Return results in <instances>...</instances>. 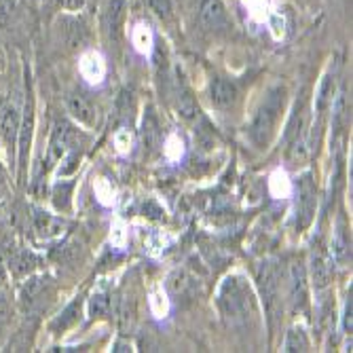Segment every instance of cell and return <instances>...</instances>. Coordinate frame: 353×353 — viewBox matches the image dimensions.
<instances>
[{
  "label": "cell",
  "mask_w": 353,
  "mask_h": 353,
  "mask_svg": "<svg viewBox=\"0 0 353 353\" xmlns=\"http://www.w3.org/2000/svg\"><path fill=\"white\" fill-rule=\"evenodd\" d=\"M216 309L229 328H250L259 319V301L243 273H231L222 279L216 294Z\"/></svg>",
  "instance_id": "6da1fadb"
},
{
  "label": "cell",
  "mask_w": 353,
  "mask_h": 353,
  "mask_svg": "<svg viewBox=\"0 0 353 353\" xmlns=\"http://www.w3.org/2000/svg\"><path fill=\"white\" fill-rule=\"evenodd\" d=\"M288 108V89L285 85H273L265 91L263 100L256 106L250 123L245 125V136L250 144L259 150H267L277 136L281 119Z\"/></svg>",
  "instance_id": "7a4b0ae2"
},
{
  "label": "cell",
  "mask_w": 353,
  "mask_h": 353,
  "mask_svg": "<svg viewBox=\"0 0 353 353\" xmlns=\"http://www.w3.org/2000/svg\"><path fill=\"white\" fill-rule=\"evenodd\" d=\"M309 127H311V102H309V95L303 91L296 98L292 112L285 121V130L281 134L285 157L290 159L292 163L301 161L309 148Z\"/></svg>",
  "instance_id": "3957f363"
},
{
  "label": "cell",
  "mask_w": 353,
  "mask_h": 353,
  "mask_svg": "<svg viewBox=\"0 0 353 353\" xmlns=\"http://www.w3.org/2000/svg\"><path fill=\"white\" fill-rule=\"evenodd\" d=\"M98 21L104 47L119 55L127 37V0H102Z\"/></svg>",
  "instance_id": "277c9868"
},
{
  "label": "cell",
  "mask_w": 353,
  "mask_h": 353,
  "mask_svg": "<svg viewBox=\"0 0 353 353\" xmlns=\"http://www.w3.org/2000/svg\"><path fill=\"white\" fill-rule=\"evenodd\" d=\"M281 279H283V271L279 269V265L275 261H265L259 267L256 281H259L261 303H263V311L267 315L269 330L275 328V322L281 315Z\"/></svg>",
  "instance_id": "5b68a950"
},
{
  "label": "cell",
  "mask_w": 353,
  "mask_h": 353,
  "mask_svg": "<svg viewBox=\"0 0 353 353\" xmlns=\"http://www.w3.org/2000/svg\"><path fill=\"white\" fill-rule=\"evenodd\" d=\"M317 212V182L311 170L303 172L294 182V227L299 233H305Z\"/></svg>",
  "instance_id": "8992f818"
},
{
  "label": "cell",
  "mask_w": 353,
  "mask_h": 353,
  "mask_svg": "<svg viewBox=\"0 0 353 353\" xmlns=\"http://www.w3.org/2000/svg\"><path fill=\"white\" fill-rule=\"evenodd\" d=\"M83 140V134L77 130V127L68 121H55L51 136H49V144H47V154H45V168L41 172V176L37 180H43V174L47 176L63 157H66L68 150L79 148Z\"/></svg>",
  "instance_id": "52a82bcc"
},
{
  "label": "cell",
  "mask_w": 353,
  "mask_h": 353,
  "mask_svg": "<svg viewBox=\"0 0 353 353\" xmlns=\"http://www.w3.org/2000/svg\"><path fill=\"white\" fill-rule=\"evenodd\" d=\"M285 277V294H288V307L296 315L309 311V273L305 259L294 256L288 263V269L283 273Z\"/></svg>",
  "instance_id": "ba28073f"
},
{
  "label": "cell",
  "mask_w": 353,
  "mask_h": 353,
  "mask_svg": "<svg viewBox=\"0 0 353 353\" xmlns=\"http://www.w3.org/2000/svg\"><path fill=\"white\" fill-rule=\"evenodd\" d=\"M195 15H197L199 30L210 37H222L233 28L224 0H197Z\"/></svg>",
  "instance_id": "9c48e42d"
},
{
  "label": "cell",
  "mask_w": 353,
  "mask_h": 353,
  "mask_svg": "<svg viewBox=\"0 0 353 353\" xmlns=\"http://www.w3.org/2000/svg\"><path fill=\"white\" fill-rule=\"evenodd\" d=\"M19 125H21V106L15 100L3 102V106H0V138H3L5 152L11 165H15L17 161Z\"/></svg>",
  "instance_id": "30bf717a"
},
{
  "label": "cell",
  "mask_w": 353,
  "mask_h": 353,
  "mask_svg": "<svg viewBox=\"0 0 353 353\" xmlns=\"http://www.w3.org/2000/svg\"><path fill=\"white\" fill-rule=\"evenodd\" d=\"M30 227L34 231V235L41 239V241H53L57 237H61L63 229L68 227L66 218L61 214H53V212H47L39 205H30Z\"/></svg>",
  "instance_id": "8fae6325"
},
{
  "label": "cell",
  "mask_w": 353,
  "mask_h": 353,
  "mask_svg": "<svg viewBox=\"0 0 353 353\" xmlns=\"http://www.w3.org/2000/svg\"><path fill=\"white\" fill-rule=\"evenodd\" d=\"M332 254L324 241V237H317L311 248V279L315 292H322L332 279Z\"/></svg>",
  "instance_id": "7c38bea8"
},
{
  "label": "cell",
  "mask_w": 353,
  "mask_h": 353,
  "mask_svg": "<svg viewBox=\"0 0 353 353\" xmlns=\"http://www.w3.org/2000/svg\"><path fill=\"white\" fill-rule=\"evenodd\" d=\"M208 95H210L212 108H216V110H229L239 100V87H237V83L233 79L216 74V77L210 79Z\"/></svg>",
  "instance_id": "4fadbf2b"
},
{
  "label": "cell",
  "mask_w": 353,
  "mask_h": 353,
  "mask_svg": "<svg viewBox=\"0 0 353 353\" xmlns=\"http://www.w3.org/2000/svg\"><path fill=\"white\" fill-rule=\"evenodd\" d=\"M5 263H7V269H9V275L13 279H21V277H30L34 273L41 265V259L39 256L28 250V248H11V252L7 256H3Z\"/></svg>",
  "instance_id": "5bb4252c"
},
{
  "label": "cell",
  "mask_w": 353,
  "mask_h": 353,
  "mask_svg": "<svg viewBox=\"0 0 353 353\" xmlns=\"http://www.w3.org/2000/svg\"><path fill=\"white\" fill-rule=\"evenodd\" d=\"M339 220L334 224V235H332V259L339 265H345L347 261H351V231H349V224L345 218V212H339Z\"/></svg>",
  "instance_id": "9a60e30c"
},
{
  "label": "cell",
  "mask_w": 353,
  "mask_h": 353,
  "mask_svg": "<svg viewBox=\"0 0 353 353\" xmlns=\"http://www.w3.org/2000/svg\"><path fill=\"white\" fill-rule=\"evenodd\" d=\"M66 106H68V112L70 117L83 125V127H93L95 123V108L91 104V100L87 98L85 93H70L68 100H66Z\"/></svg>",
  "instance_id": "2e32d148"
},
{
  "label": "cell",
  "mask_w": 353,
  "mask_h": 353,
  "mask_svg": "<svg viewBox=\"0 0 353 353\" xmlns=\"http://www.w3.org/2000/svg\"><path fill=\"white\" fill-rule=\"evenodd\" d=\"M313 341L305 328V324H292L285 332V339L281 343V351H311Z\"/></svg>",
  "instance_id": "e0dca14e"
},
{
  "label": "cell",
  "mask_w": 353,
  "mask_h": 353,
  "mask_svg": "<svg viewBox=\"0 0 353 353\" xmlns=\"http://www.w3.org/2000/svg\"><path fill=\"white\" fill-rule=\"evenodd\" d=\"M72 190H74V180H57L51 190V203L57 212H68L72 205Z\"/></svg>",
  "instance_id": "ac0fdd59"
},
{
  "label": "cell",
  "mask_w": 353,
  "mask_h": 353,
  "mask_svg": "<svg viewBox=\"0 0 353 353\" xmlns=\"http://www.w3.org/2000/svg\"><path fill=\"white\" fill-rule=\"evenodd\" d=\"M176 110H178V117L182 121H195L199 114V106H197L195 98H192L190 89L184 85H180L178 93H176Z\"/></svg>",
  "instance_id": "d6986e66"
},
{
  "label": "cell",
  "mask_w": 353,
  "mask_h": 353,
  "mask_svg": "<svg viewBox=\"0 0 353 353\" xmlns=\"http://www.w3.org/2000/svg\"><path fill=\"white\" fill-rule=\"evenodd\" d=\"M142 140H144V148L148 152L157 150L161 146V130H159V121L152 114V110L148 108L146 117H144V130H142Z\"/></svg>",
  "instance_id": "ffe728a7"
},
{
  "label": "cell",
  "mask_w": 353,
  "mask_h": 353,
  "mask_svg": "<svg viewBox=\"0 0 353 353\" xmlns=\"http://www.w3.org/2000/svg\"><path fill=\"white\" fill-rule=\"evenodd\" d=\"M81 303H83V301L77 296V301L70 303V305L66 307V311L59 313V317L53 319V322H51V330H53L55 334H59V332H63V330H68L70 326H74V324L79 322V317H81Z\"/></svg>",
  "instance_id": "44dd1931"
},
{
  "label": "cell",
  "mask_w": 353,
  "mask_h": 353,
  "mask_svg": "<svg viewBox=\"0 0 353 353\" xmlns=\"http://www.w3.org/2000/svg\"><path fill=\"white\" fill-rule=\"evenodd\" d=\"M146 5H148V9H150L154 15H159V17L165 19V21L174 17L172 0H146Z\"/></svg>",
  "instance_id": "7402d4cb"
},
{
  "label": "cell",
  "mask_w": 353,
  "mask_h": 353,
  "mask_svg": "<svg viewBox=\"0 0 353 353\" xmlns=\"http://www.w3.org/2000/svg\"><path fill=\"white\" fill-rule=\"evenodd\" d=\"M132 41H134V45H136L138 49H142V51H146V45H148V47L152 45V37H150V32L146 30L144 23H136V26L132 28Z\"/></svg>",
  "instance_id": "603a6c76"
},
{
  "label": "cell",
  "mask_w": 353,
  "mask_h": 353,
  "mask_svg": "<svg viewBox=\"0 0 353 353\" xmlns=\"http://www.w3.org/2000/svg\"><path fill=\"white\" fill-rule=\"evenodd\" d=\"M108 311V296L104 292H93L89 301V313L91 317H100Z\"/></svg>",
  "instance_id": "cb8c5ba5"
},
{
  "label": "cell",
  "mask_w": 353,
  "mask_h": 353,
  "mask_svg": "<svg viewBox=\"0 0 353 353\" xmlns=\"http://www.w3.org/2000/svg\"><path fill=\"white\" fill-rule=\"evenodd\" d=\"M351 288H349V292L345 296V303H343V334L351 339Z\"/></svg>",
  "instance_id": "d4e9b609"
},
{
  "label": "cell",
  "mask_w": 353,
  "mask_h": 353,
  "mask_svg": "<svg viewBox=\"0 0 353 353\" xmlns=\"http://www.w3.org/2000/svg\"><path fill=\"white\" fill-rule=\"evenodd\" d=\"M89 0H55V5L63 11H70V13H77V11H83L87 7Z\"/></svg>",
  "instance_id": "484cf974"
},
{
  "label": "cell",
  "mask_w": 353,
  "mask_h": 353,
  "mask_svg": "<svg viewBox=\"0 0 353 353\" xmlns=\"http://www.w3.org/2000/svg\"><path fill=\"white\" fill-rule=\"evenodd\" d=\"M9 277H11V275H9L7 263H5V259H3V254H0V288L9 283Z\"/></svg>",
  "instance_id": "4316f807"
},
{
  "label": "cell",
  "mask_w": 353,
  "mask_h": 353,
  "mask_svg": "<svg viewBox=\"0 0 353 353\" xmlns=\"http://www.w3.org/2000/svg\"><path fill=\"white\" fill-rule=\"evenodd\" d=\"M112 351H134V345L132 343H123V341H117L114 345H112Z\"/></svg>",
  "instance_id": "83f0119b"
},
{
  "label": "cell",
  "mask_w": 353,
  "mask_h": 353,
  "mask_svg": "<svg viewBox=\"0 0 353 353\" xmlns=\"http://www.w3.org/2000/svg\"><path fill=\"white\" fill-rule=\"evenodd\" d=\"M3 182H5V168L0 165V184H3Z\"/></svg>",
  "instance_id": "f1b7e54d"
}]
</instances>
